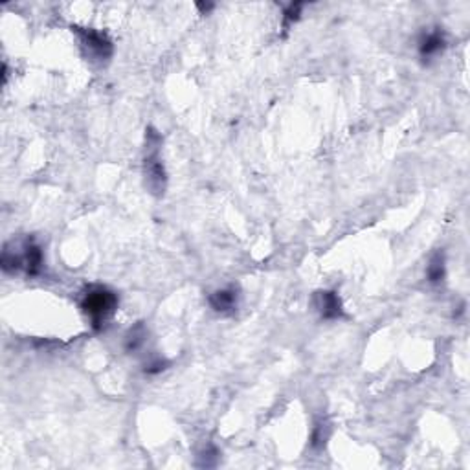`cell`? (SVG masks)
Segmentation results:
<instances>
[{
	"label": "cell",
	"instance_id": "obj_1",
	"mask_svg": "<svg viewBox=\"0 0 470 470\" xmlns=\"http://www.w3.org/2000/svg\"><path fill=\"white\" fill-rule=\"evenodd\" d=\"M81 309L90 318L94 329H101L118 309V296L109 287L92 285L81 299Z\"/></svg>",
	"mask_w": 470,
	"mask_h": 470
},
{
	"label": "cell",
	"instance_id": "obj_2",
	"mask_svg": "<svg viewBox=\"0 0 470 470\" xmlns=\"http://www.w3.org/2000/svg\"><path fill=\"white\" fill-rule=\"evenodd\" d=\"M160 145L162 138L155 129L147 131V153H145L144 160V173H145V184L151 190V193L156 197L164 195L167 184L166 167L160 160Z\"/></svg>",
	"mask_w": 470,
	"mask_h": 470
},
{
	"label": "cell",
	"instance_id": "obj_3",
	"mask_svg": "<svg viewBox=\"0 0 470 470\" xmlns=\"http://www.w3.org/2000/svg\"><path fill=\"white\" fill-rule=\"evenodd\" d=\"M79 35L81 45L86 50V55L94 61H107L112 55V42L107 39V35L96 29L75 28Z\"/></svg>",
	"mask_w": 470,
	"mask_h": 470
},
{
	"label": "cell",
	"instance_id": "obj_4",
	"mask_svg": "<svg viewBox=\"0 0 470 470\" xmlns=\"http://www.w3.org/2000/svg\"><path fill=\"white\" fill-rule=\"evenodd\" d=\"M314 304L321 318H325V320H338L344 314L342 301H340L338 294L334 290H321V293H318L314 296Z\"/></svg>",
	"mask_w": 470,
	"mask_h": 470
},
{
	"label": "cell",
	"instance_id": "obj_5",
	"mask_svg": "<svg viewBox=\"0 0 470 470\" xmlns=\"http://www.w3.org/2000/svg\"><path fill=\"white\" fill-rule=\"evenodd\" d=\"M445 48H447V40H445V35L439 29L428 32L419 40V53H421L423 59L436 58L437 53H441Z\"/></svg>",
	"mask_w": 470,
	"mask_h": 470
},
{
	"label": "cell",
	"instance_id": "obj_6",
	"mask_svg": "<svg viewBox=\"0 0 470 470\" xmlns=\"http://www.w3.org/2000/svg\"><path fill=\"white\" fill-rule=\"evenodd\" d=\"M237 299H239V294L234 287L221 288L210 296V305L215 312H232L237 307Z\"/></svg>",
	"mask_w": 470,
	"mask_h": 470
},
{
	"label": "cell",
	"instance_id": "obj_7",
	"mask_svg": "<svg viewBox=\"0 0 470 470\" xmlns=\"http://www.w3.org/2000/svg\"><path fill=\"white\" fill-rule=\"evenodd\" d=\"M21 258H23V269L26 270L29 275L39 274L40 269H42V263H45V258H42V250H40V247L37 243H26L24 253H21Z\"/></svg>",
	"mask_w": 470,
	"mask_h": 470
},
{
	"label": "cell",
	"instance_id": "obj_8",
	"mask_svg": "<svg viewBox=\"0 0 470 470\" xmlns=\"http://www.w3.org/2000/svg\"><path fill=\"white\" fill-rule=\"evenodd\" d=\"M447 274V267H445V256L441 252H437L434 258L430 259V264L426 269V277L430 283H441Z\"/></svg>",
	"mask_w": 470,
	"mask_h": 470
},
{
	"label": "cell",
	"instance_id": "obj_9",
	"mask_svg": "<svg viewBox=\"0 0 470 470\" xmlns=\"http://www.w3.org/2000/svg\"><path fill=\"white\" fill-rule=\"evenodd\" d=\"M145 338H147V331H145L144 323H138V325L132 327L125 336V349L129 353H134L145 344Z\"/></svg>",
	"mask_w": 470,
	"mask_h": 470
},
{
	"label": "cell",
	"instance_id": "obj_10",
	"mask_svg": "<svg viewBox=\"0 0 470 470\" xmlns=\"http://www.w3.org/2000/svg\"><path fill=\"white\" fill-rule=\"evenodd\" d=\"M301 8H304L301 4H290V6L285 10V17H283V24H285V28L298 21L299 13H301Z\"/></svg>",
	"mask_w": 470,
	"mask_h": 470
},
{
	"label": "cell",
	"instance_id": "obj_11",
	"mask_svg": "<svg viewBox=\"0 0 470 470\" xmlns=\"http://www.w3.org/2000/svg\"><path fill=\"white\" fill-rule=\"evenodd\" d=\"M166 369V362L164 360H153L145 366V373H160Z\"/></svg>",
	"mask_w": 470,
	"mask_h": 470
}]
</instances>
